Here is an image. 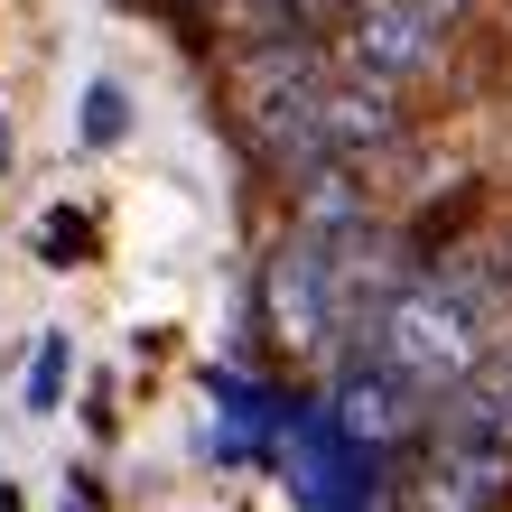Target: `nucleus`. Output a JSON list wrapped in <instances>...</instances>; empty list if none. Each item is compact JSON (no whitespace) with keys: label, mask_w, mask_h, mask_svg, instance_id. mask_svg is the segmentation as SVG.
<instances>
[{"label":"nucleus","mask_w":512,"mask_h":512,"mask_svg":"<svg viewBox=\"0 0 512 512\" xmlns=\"http://www.w3.org/2000/svg\"><path fill=\"white\" fill-rule=\"evenodd\" d=\"M512 503V410L494 401V382L475 373L466 391H447V410L410 438L401 512H503Z\"/></svg>","instance_id":"1"},{"label":"nucleus","mask_w":512,"mask_h":512,"mask_svg":"<svg viewBox=\"0 0 512 512\" xmlns=\"http://www.w3.org/2000/svg\"><path fill=\"white\" fill-rule=\"evenodd\" d=\"M364 354H382L391 373H401L419 401H447V391H466L475 373L494 364V336H485V298H475L466 280H401L382 298V317H373V336Z\"/></svg>","instance_id":"2"},{"label":"nucleus","mask_w":512,"mask_h":512,"mask_svg":"<svg viewBox=\"0 0 512 512\" xmlns=\"http://www.w3.org/2000/svg\"><path fill=\"white\" fill-rule=\"evenodd\" d=\"M336 56H345V75H364V84H419L447 56V28L419 10V0H364L345 28H336Z\"/></svg>","instance_id":"3"},{"label":"nucleus","mask_w":512,"mask_h":512,"mask_svg":"<svg viewBox=\"0 0 512 512\" xmlns=\"http://www.w3.org/2000/svg\"><path fill=\"white\" fill-rule=\"evenodd\" d=\"M261 317H270V336H280L289 354L345 345V326H336V280H326V243L289 233V243L270 252V270H261Z\"/></svg>","instance_id":"4"},{"label":"nucleus","mask_w":512,"mask_h":512,"mask_svg":"<svg viewBox=\"0 0 512 512\" xmlns=\"http://www.w3.org/2000/svg\"><path fill=\"white\" fill-rule=\"evenodd\" d=\"M326 429L345 447H401V438H419V391L391 373L382 354L354 345L336 364V391H326Z\"/></svg>","instance_id":"5"},{"label":"nucleus","mask_w":512,"mask_h":512,"mask_svg":"<svg viewBox=\"0 0 512 512\" xmlns=\"http://www.w3.org/2000/svg\"><path fill=\"white\" fill-rule=\"evenodd\" d=\"M84 149H112V140H122L131 131V94H122V84H112V75H94V84H84Z\"/></svg>","instance_id":"6"},{"label":"nucleus","mask_w":512,"mask_h":512,"mask_svg":"<svg viewBox=\"0 0 512 512\" xmlns=\"http://www.w3.org/2000/svg\"><path fill=\"white\" fill-rule=\"evenodd\" d=\"M66 382H75V345H66V336H38V364H28L19 401H28V410H56V401H66Z\"/></svg>","instance_id":"7"},{"label":"nucleus","mask_w":512,"mask_h":512,"mask_svg":"<svg viewBox=\"0 0 512 512\" xmlns=\"http://www.w3.org/2000/svg\"><path fill=\"white\" fill-rule=\"evenodd\" d=\"M364 0H280L270 10V38H326V28H345Z\"/></svg>","instance_id":"8"},{"label":"nucleus","mask_w":512,"mask_h":512,"mask_svg":"<svg viewBox=\"0 0 512 512\" xmlns=\"http://www.w3.org/2000/svg\"><path fill=\"white\" fill-rule=\"evenodd\" d=\"M38 252H47L56 270H75L84 252H94V224H84V215H75V205H56V215L38 224Z\"/></svg>","instance_id":"9"},{"label":"nucleus","mask_w":512,"mask_h":512,"mask_svg":"<svg viewBox=\"0 0 512 512\" xmlns=\"http://www.w3.org/2000/svg\"><path fill=\"white\" fill-rule=\"evenodd\" d=\"M270 10H280V0H224V19H243V28H261V38H270Z\"/></svg>","instance_id":"10"},{"label":"nucleus","mask_w":512,"mask_h":512,"mask_svg":"<svg viewBox=\"0 0 512 512\" xmlns=\"http://www.w3.org/2000/svg\"><path fill=\"white\" fill-rule=\"evenodd\" d=\"M485 382H494V401L512 410V345H503V354H494V364H485Z\"/></svg>","instance_id":"11"},{"label":"nucleus","mask_w":512,"mask_h":512,"mask_svg":"<svg viewBox=\"0 0 512 512\" xmlns=\"http://www.w3.org/2000/svg\"><path fill=\"white\" fill-rule=\"evenodd\" d=\"M419 10H429V19H438V28H457V19H466V10H475V0H419Z\"/></svg>","instance_id":"12"},{"label":"nucleus","mask_w":512,"mask_h":512,"mask_svg":"<svg viewBox=\"0 0 512 512\" xmlns=\"http://www.w3.org/2000/svg\"><path fill=\"white\" fill-rule=\"evenodd\" d=\"M0 168H10V112H0Z\"/></svg>","instance_id":"13"},{"label":"nucleus","mask_w":512,"mask_h":512,"mask_svg":"<svg viewBox=\"0 0 512 512\" xmlns=\"http://www.w3.org/2000/svg\"><path fill=\"white\" fill-rule=\"evenodd\" d=\"M0 512H19V485H0Z\"/></svg>","instance_id":"14"},{"label":"nucleus","mask_w":512,"mask_h":512,"mask_svg":"<svg viewBox=\"0 0 512 512\" xmlns=\"http://www.w3.org/2000/svg\"><path fill=\"white\" fill-rule=\"evenodd\" d=\"M66 512H94V494H75V503H66Z\"/></svg>","instance_id":"15"},{"label":"nucleus","mask_w":512,"mask_h":512,"mask_svg":"<svg viewBox=\"0 0 512 512\" xmlns=\"http://www.w3.org/2000/svg\"><path fill=\"white\" fill-rule=\"evenodd\" d=\"M503 280H512V261H503Z\"/></svg>","instance_id":"16"}]
</instances>
